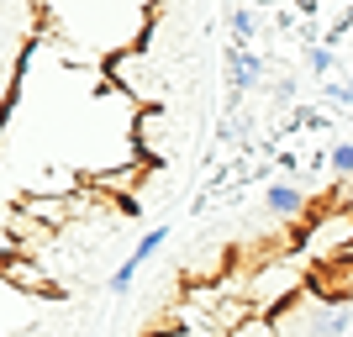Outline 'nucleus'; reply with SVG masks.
I'll use <instances>...</instances> for the list:
<instances>
[{"label": "nucleus", "instance_id": "4", "mask_svg": "<svg viewBox=\"0 0 353 337\" xmlns=\"http://www.w3.org/2000/svg\"><path fill=\"white\" fill-rule=\"evenodd\" d=\"M174 127H169V111L163 105H153V111H137V127H132V147H137V159H153L163 163L169 159V147H174Z\"/></svg>", "mask_w": 353, "mask_h": 337}, {"label": "nucleus", "instance_id": "2", "mask_svg": "<svg viewBox=\"0 0 353 337\" xmlns=\"http://www.w3.org/2000/svg\"><path fill=\"white\" fill-rule=\"evenodd\" d=\"M264 211L280 221V227H295V232H301L311 221V211H316V201H311L295 179H269L264 185Z\"/></svg>", "mask_w": 353, "mask_h": 337}, {"label": "nucleus", "instance_id": "5", "mask_svg": "<svg viewBox=\"0 0 353 337\" xmlns=\"http://www.w3.org/2000/svg\"><path fill=\"white\" fill-rule=\"evenodd\" d=\"M301 69L316 79V85H327V79H338V48H301Z\"/></svg>", "mask_w": 353, "mask_h": 337}, {"label": "nucleus", "instance_id": "3", "mask_svg": "<svg viewBox=\"0 0 353 337\" xmlns=\"http://www.w3.org/2000/svg\"><path fill=\"white\" fill-rule=\"evenodd\" d=\"M169 237H174V227H169V221H159V227H148V232L137 237L132 258H127V264H121L117 274H111V295H132L137 274H143V269H148V264H153V258L163 253V243H169Z\"/></svg>", "mask_w": 353, "mask_h": 337}, {"label": "nucleus", "instance_id": "1", "mask_svg": "<svg viewBox=\"0 0 353 337\" xmlns=\"http://www.w3.org/2000/svg\"><path fill=\"white\" fill-rule=\"evenodd\" d=\"M290 258L301 269H327V264H343V258H353V205L348 195H327V201H316V211H311V221L301 227V232L290 237Z\"/></svg>", "mask_w": 353, "mask_h": 337}, {"label": "nucleus", "instance_id": "6", "mask_svg": "<svg viewBox=\"0 0 353 337\" xmlns=\"http://www.w3.org/2000/svg\"><path fill=\"white\" fill-rule=\"evenodd\" d=\"M332 174L353 179V137H338V143H332Z\"/></svg>", "mask_w": 353, "mask_h": 337}, {"label": "nucleus", "instance_id": "7", "mask_svg": "<svg viewBox=\"0 0 353 337\" xmlns=\"http://www.w3.org/2000/svg\"><path fill=\"white\" fill-rule=\"evenodd\" d=\"M232 337H280V327H274V316H248Z\"/></svg>", "mask_w": 353, "mask_h": 337}]
</instances>
